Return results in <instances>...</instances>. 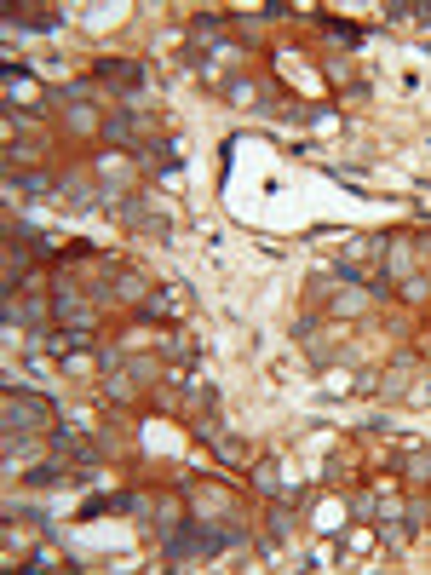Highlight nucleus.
<instances>
[{"label":"nucleus","instance_id":"f03ea898","mask_svg":"<svg viewBox=\"0 0 431 575\" xmlns=\"http://www.w3.org/2000/svg\"><path fill=\"white\" fill-rule=\"evenodd\" d=\"M98 75H104V81H115V87H126V92H138L144 87V69H138V63H98Z\"/></svg>","mask_w":431,"mask_h":575},{"label":"nucleus","instance_id":"20e7f679","mask_svg":"<svg viewBox=\"0 0 431 575\" xmlns=\"http://www.w3.org/2000/svg\"><path fill=\"white\" fill-rule=\"evenodd\" d=\"M408 477H414V484H426V477H431V455H414L408 460Z\"/></svg>","mask_w":431,"mask_h":575},{"label":"nucleus","instance_id":"f257e3e1","mask_svg":"<svg viewBox=\"0 0 431 575\" xmlns=\"http://www.w3.org/2000/svg\"><path fill=\"white\" fill-rule=\"evenodd\" d=\"M6 420L18 431H41V426H52V409L35 403V397H6Z\"/></svg>","mask_w":431,"mask_h":575},{"label":"nucleus","instance_id":"7ed1b4c3","mask_svg":"<svg viewBox=\"0 0 431 575\" xmlns=\"http://www.w3.org/2000/svg\"><path fill=\"white\" fill-rule=\"evenodd\" d=\"M408 265H414V253H408V242H397V248H391V270H397V276H408Z\"/></svg>","mask_w":431,"mask_h":575}]
</instances>
